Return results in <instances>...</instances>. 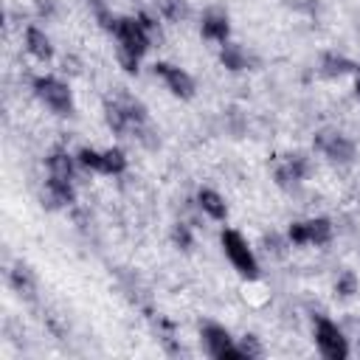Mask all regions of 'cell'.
Masks as SVG:
<instances>
[{
    "instance_id": "9c48e42d",
    "label": "cell",
    "mask_w": 360,
    "mask_h": 360,
    "mask_svg": "<svg viewBox=\"0 0 360 360\" xmlns=\"http://www.w3.org/2000/svg\"><path fill=\"white\" fill-rule=\"evenodd\" d=\"M202 343H205V352L217 360H228V357H242L236 343L231 340L228 329H222L219 323H205L202 326Z\"/></svg>"
},
{
    "instance_id": "e0dca14e",
    "label": "cell",
    "mask_w": 360,
    "mask_h": 360,
    "mask_svg": "<svg viewBox=\"0 0 360 360\" xmlns=\"http://www.w3.org/2000/svg\"><path fill=\"white\" fill-rule=\"evenodd\" d=\"M48 174L51 177H62V180H73V166H70V158L65 152H53L48 158Z\"/></svg>"
},
{
    "instance_id": "44dd1931",
    "label": "cell",
    "mask_w": 360,
    "mask_h": 360,
    "mask_svg": "<svg viewBox=\"0 0 360 360\" xmlns=\"http://www.w3.org/2000/svg\"><path fill=\"white\" fill-rule=\"evenodd\" d=\"M335 292L340 295V298H349V295H354L357 292V278H354V273H343L338 281H335Z\"/></svg>"
},
{
    "instance_id": "2e32d148",
    "label": "cell",
    "mask_w": 360,
    "mask_h": 360,
    "mask_svg": "<svg viewBox=\"0 0 360 360\" xmlns=\"http://www.w3.org/2000/svg\"><path fill=\"white\" fill-rule=\"evenodd\" d=\"M352 70H357L346 56H338V53H326L323 59H321V73L323 76H343V73H352Z\"/></svg>"
},
{
    "instance_id": "5b68a950",
    "label": "cell",
    "mask_w": 360,
    "mask_h": 360,
    "mask_svg": "<svg viewBox=\"0 0 360 360\" xmlns=\"http://www.w3.org/2000/svg\"><path fill=\"white\" fill-rule=\"evenodd\" d=\"M315 149L326 155L332 163H349L354 158V143L338 129H321L315 135Z\"/></svg>"
},
{
    "instance_id": "9a60e30c",
    "label": "cell",
    "mask_w": 360,
    "mask_h": 360,
    "mask_svg": "<svg viewBox=\"0 0 360 360\" xmlns=\"http://www.w3.org/2000/svg\"><path fill=\"white\" fill-rule=\"evenodd\" d=\"M219 62L228 68V70H245L248 68V56L239 45H231V42H222V51H219Z\"/></svg>"
},
{
    "instance_id": "d6986e66",
    "label": "cell",
    "mask_w": 360,
    "mask_h": 360,
    "mask_svg": "<svg viewBox=\"0 0 360 360\" xmlns=\"http://www.w3.org/2000/svg\"><path fill=\"white\" fill-rule=\"evenodd\" d=\"M158 8H160V14H163L166 20H174V22L188 14L186 0H158Z\"/></svg>"
},
{
    "instance_id": "30bf717a",
    "label": "cell",
    "mask_w": 360,
    "mask_h": 360,
    "mask_svg": "<svg viewBox=\"0 0 360 360\" xmlns=\"http://www.w3.org/2000/svg\"><path fill=\"white\" fill-rule=\"evenodd\" d=\"M155 76H160V79L166 82V87H169L177 98H191V96H194V79H191L186 70H180V68H174V65H169V62H158V65H155Z\"/></svg>"
},
{
    "instance_id": "603a6c76",
    "label": "cell",
    "mask_w": 360,
    "mask_h": 360,
    "mask_svg": "<svg viewBox=\"0 0 360 360\" xmlns=\"http://www.w3.org/2000/svg\"><path fill=\"white\" fill-rule=\"evenodd\" d=\"M174 242H177L183 250H188V248H191V233H188V228H186V225H177V228H174Z\"/></svg>"
},
{
    "instance_id": "3957f363",
    "label": "cell",
    "mask_w": 360,
    "mask_h": 360,
    "mask_svg": "<svg viewBox=\"0 0 360 360\" xmlns=\"http://www.w3.org/2000/svg\"><path fill=\"white\" fill-rule=\"evenodd\" d=\"M222 250L231 259V264L245 276V278H256L259 276V262L253 256V250L248 248V242L242 239V233L236 231H222Z\"/></svg>"
},
{
    "instance_id": "277c9868",
    "label": "cell",
    "mask_w": 360,
    "mask_h": 360,
    "mask_svg": "<svg viewBox=\"0 0 360 360\" xmlns=\"http://www.w3.org/2000/svg\"><path fill=\"white\" fill-rule=\"evenodd\" d=\"M34 93H37V98H39L48 110H53L56 115H68V112L73 110V98H70L68 84H62V82L53 79V76H39V79H34Z\"/></svg>"
},
{
    "instance_id": "7a4b0ae2",
    "label": "cell",
    "mask_w": 360,
    "mask_h": 360,
    "mask_svg": "<svg viewBox=\"0 0 360 360\" xmlns=\"http://www.w3.org/2000/svg\"><path fill=\"white\" fill-rule=\"evenodd\" d=\"M104 112H107V124L115 135H129V132L138 135L146 127V110L129 93H118L115 98H110L104 104Z\"/></svg>"
},
{
    "instance_id": "4fadbf2b",
    "label": "cell",
    "mask_w": 360,
    "mask_h": 360,
    "mask_svg": "<svg viewBox=\"0 0 360 360\" xmlns=\"http://www.w3.org/2000/svg\"><path fill=\"white\" fill-rule=\"evenodd\" d=\"M197 202H200V208H202L211 219H225V214H228V208H225L222 197H219L217 191H211V188H200Z\"/></svg>"
},
{
    "instance_id": "cb8c5ba5",
    "label": "cell",
    "mask_w": 360,
    "mask_h": 360,
    "mask_svg": "<svg viewBox=\"0 0 360 360\" xmlns=\"http://www.w3.org/2000/svg\"><path fill=\"white\" fill-rule=\"evenodd\" d=\"M357 96H360V73H357Z\"/></svg>"
},
{
    "instance_id": "8992f818",
    "label": "cell",
    "mask_w": 360,
    "mask_h": 360,
    "mask_svg": "<svg viewBox=\"0 0 360 360\" xmlns=\"http://www.w3.org/2000/svg\"><path fill=\"white\" fill-rule=\"evenodd\" d=\"M315 343H318L321 354L329 357V360H343L349 354V343H346L343 332L326 318H321L318 326H315Z\"/></svg>"
},
{
    "instance_id": "7c38bea8",
    "label": "cell",
    "mask_w": 360,
    "mask_h": 360,
    "mask_svg": "<svg viewBox=\"0 0 360 360\" xmlns=\"http://www.w3.org/2000/svg\"><path fill=\"white\" fill-rule=\"evenodd\" d=\"M202 37L205 39H214V42H228V34H231V25H228V17L222 11H208L202 17Z\"/></svg>"
},
{
    "instance_id": "ac0fdd59",
    "label": "cell",
    "mask_w": 360,
    "mask_h": 360,
    "mask_svg": "<svg viewBox=\"0 0 360 360\" xmlns=\"http://www.w3.org/2000/svg\"><path fill=\"white\" fill-rule=\"evenodd\" d=\"M11 284H14V290H17L20 295H34V276L28 273V267L17 264V267L11 270Z\"/></svg>"
},
{
    "instance_id": "ffe728a7",
    "label": "cell",
    "mask_w": 360,
    "mask_h": 360,
    "mask_svg": "<svg viewBox=\"0 0 360 360\" xmlns=\"http://www.w3.org/2000/svg\"><path fill=\"white\" fill-rule=\"evenodd\" d=\"M90 6H93V14H96V20L107 28V31H112L115 34V25H118V20L110 14V8H107V3L104 0H90Z\"/></svg>"
},
{
    "instance_id": "8fae6325",
    "label": "cell",
    "mask_w": 360,
    "mask_h": 360,
    "mask_svg": "<svg viewBox=\"0 0 360 360\" xmlns=\"http://www.w3.org/2000/svg\"><path fill=\"white\" fill-rule=\"evenodd\" d=\"M307 174H309V160H307L301 152L287 155V158L276 166V183H278V186H284V188L298 186Z\"/></svg>"
},
{
    "instance_id": "ba28073f",
    "label": "cell",
    "mask_w": 360,
    "mask_h": 360,
    "mask_svg": "<svg viewBox=\"0 0 360 360\" xmlns=\"http://www.w3.org/2000/svg\"><path fill=\"white\" fill-rule=\"evenodd\" d=\"M329 239H332V222L323 217L290 225V242L292 245H326Z\"/></svg>"
},
{
    "instance_id": "52a82bcc",
    "label": "cell",
    "mask_w": 360,
    "mask_h": 360,
    "mask_svg": "<svg viewBox=\"0 0 360 360\" xmlns=\"http://www.w3.org/2000/svg\"><path fill=\"white\" fill-rule=\"evenodd\" d=\"M79 163L84 169H93L98 174H121L127 169V158L121 149H107V152H96V149H82L79 152Z\"/></svg>"
},
{
    "instance_id": "5bb4252c",
    "label": "cell",
    "mask_w": 360,
    "mask_h": 360,
    "mask_svg": "<svg viewBox=\"0 0 360 360\" xmlns=\"http://www.w3.org/2000/svg\"><path fill=\"white\" fill-rule=\"evenodd\" d=\"M25 45H28V51L37 56V59H51V53H53V48H51V39L39 31V28H28L25 31Z\"/></svg>"
},
{
    "instance_id": "7402d4cb",
    "label": "cell",
    "mask_w": 360,
    "mask_h": 360,
    "mask_svg": "<svg viewBox=\"0 0 360 360\" xmlns=\"http://www.w3.org/2000/svg\"><path fill=\"white\" fill-rule=\"evenodd\" d=\"M236 349H239L242 357H262V346H259V340H256L253 335H245Z\"/></svg>"
},
{
    "instance_id": "6da1fadb",
    "label": "cell",
    "mask_w": 360,
    "mask_h": 360,
    "mask_svg": "<svg viewBox=\"0 0 360 360\" xmlns=\"http://www.w3.org/2000/svg\"><path fill=\"white\" fill-rule=\"evenodd\" d=\"M115 37H118V62L129 73L138 70V59L149 48V25H143L141 17L138 20L135 17H118Z\"/></svg>"
}]
</instances>
